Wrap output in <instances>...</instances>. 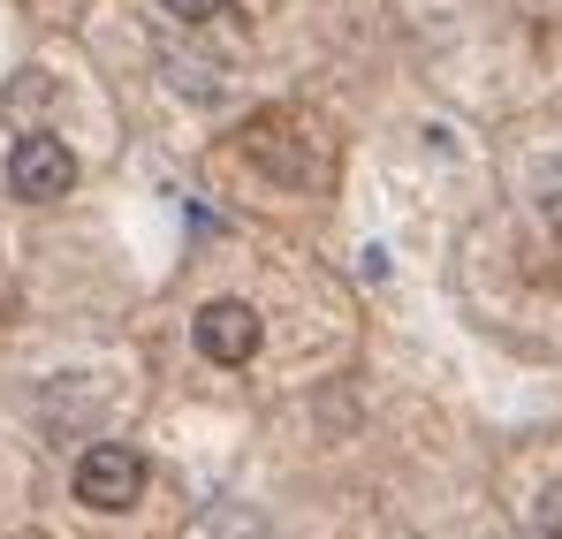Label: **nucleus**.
<instances>
[{
    "label": "nucleus",
    "mask_w": 562,
    "mask_h": 539,
    "mask_svg": "<svg viewBox=\"0 0 562 539\" xmlns=\"http://www.w3.org/2000/svg\"><path fill=\"white\" fill-rule=\"evenodd\" d=\"M145 494V456L122 449V441H99V449H85V463H77V502L85 509H130Z\"/></svg>",
    "instance_id": "nucleus-1"
},
{
    "label": "nucleus",
    "mask_w": 562,
    "mask_h": 539,
    "mask_svg": "<svg viewBox=\"0 0 562 539\" xmlns=\"http://www.w3.org/2000/svg\"><path fill=\"white\" fill-rule=\"evenodd\" d=\"M77 182V153L61 145V137H15V153H8V190L23 198V205H46V198H61Z\"/></svg>",
    "instance_id": "nucleus-2"
},
{
    "label": "nucleus",
    "mask_w": 562,
    "mask_h": 539,
    "mask_svg": "<svg viewBox=\"0 0 562 539\" xmlns=\"http://www.w3.org/2000/svg\"><path fill=\"white\" fill-rule=\"evenodd\" d=\"M190 335H198V350H205L213 364H244L251 350H259V312H251L244 296H221V304L198 312Z\"/></svg>",
    "instance_id": "nucleus-3"
},
{
    "label": "nucleus",
    "mask_w": 562,
    "mask_h": 539,
    "mask_svg": "<svg viewBox=\"0 0 562 539\" xmlns=\"http://www.w3.org/2000/svg\"><path fill=\"white\" fill-rule=\"evenodd\" d=\"M532 532H540V539H562V486H548V494L532 502Z\"/></svg>",
    "instance_id": "nucleus-4"
},
{
    "label": "nucleus",
    "mask_w": 562,
    "mask_h": 539,
    "mask_svg": "<svg viewBox=\"0 0 562 539\" xmlns=\"http://www.w3.org/2000/svg\"><path fill=\"white\" fill-rule=\"evenodd\" d=\"M160 8H168V15H183V23H205V15H221L228 0H160Z\"/></svg>",
    "instance_id": "nucleus-5"
}]
</instances>
